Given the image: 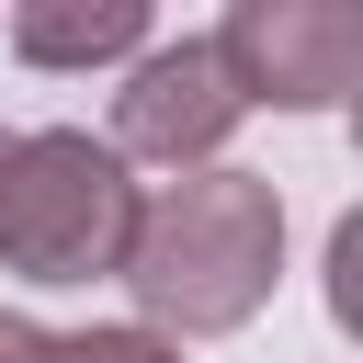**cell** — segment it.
I'll list each match as a JSON object with an SVG mask.
<instances>
[{"mask_svg": "<svg viewBox=\"0 0 363 363\" xmlns=\"http://www.w3.org/2000/svg\"><path fill=\"white\" fill-rule=\"evenodd\" d=\"M284 272V193L261 170H182L159 204H136V238H125V295L147 306L136 329H182V340H216L238 318H261Z\"/></svg>", "mask_w": 363, "mask_h": 363, "instance_id": "6da1fadb", "label": "cell"}, {"mask_svg": "<svg viewBox=\"0 0 363 363\" xmlns=\"http://www.w3.org/2000/svg\"><path fill=\"white\" fill-rule=\"evenodd\" d=\"M125 238H136V182H125V159L102 136H79V125L11 136L0 272H23V284H102V272H125Z\"/></svg>", "mask_w": 363, "mask_h": 363, "instance_id": "7a4b0ae2", "label": "cell"}, {"mask_svg": "<svg viewBox=\"0 0 363 363\" xmlns=\"http://www.w3.org/2000/svg\"><path fill=\"white\" fill-rule=\"evenodd\" d=\"M238 102H284V113H329L363 91V11L352 0H238L216 34Z\"/></svg>", "mask_w": 363, "mask_h": 363, "instance_id": "3957f363", "label": "cell"}, {"mask_svg": "<svg viewBox=\"0 0 363 363\" xmlns=\"http://www.w3.org/2000/svg\"><path fill=\"white\" fill-rule=\"evenodd\" d=\"M238 79L216 57V34H182V45H147L113 91V159H159V170H216V147L238 136Z\"/></svg>", "mask_w": 363, "mask_h": 363, "instance_id": "277c9868", "label": "cell"}, {"mask_svg": "<svg viewBox=\"0 0 363 363\" xmlns=\"http://www.w3.org/2000/svg\"><path fill=\"white\" fill-rule=\"evenodd\" d=\"M147 45V0H23L11 11V57L23 68H102Z\"/></svg>", "mask_w": 363, "mask_h": 363, "instance_id": "5b68a950", "label": "cell"}, {"mask_svg": "<svg viewBox=\"0 0 363 363\" xmlns=\"http://www.w3.org/2000/svg\"><path fill=\"white\" fill-rule=\"evenodd\" d=\"M57 363H182L159 329H79V340H57Z\"/></svg>", "mask_w": 363, "mask_h": 363, "instance_id": "8992f818", "label": "cell"}, {"mask_svg": "<svg viewBox=\"0 0 363 363\" xmlns=\"http://www.w3.org/2000/svg\"><path fill=\"white\" fill-rule=\"evenodd\" d=\"M329 306H340V329L363 318V216L329 227Z\"/></svg>", "mask_w": 363, "mask_h": 363, "instance_id": "52a82bcc", "label": "cell"}, {"mask_svg": "<svg viewBox=\"0 0 363 363\" xmlns=\"http://www.w3.org/2000/svg\"><path fill=\"white\" fill-rule=\"evenodd\" d=\"M0 363H57V329H34L23 306H0Z\"/></svg>", "mask_w": 363, "mask_h": 363, "instance_id": "ba28073f", "label": "cell"}, {"mask_svg": "<svg viewBox=\"0 0 363 363\" xmlns=\"http://www.w3.org/2000/svg\"><path fill=\"white\" fill-rule=\"evenodd\" d=\"M0 170H11V125H0Z\"/></svg>", "mask_w": 363, "mask_h": 363, "instance_id": "9c48e42d", "label": "cell"}]
</instances>
